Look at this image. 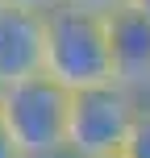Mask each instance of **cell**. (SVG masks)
I'll return each mask as SVG.
<instances>
[{
  "label": "cell",
  "mask_w": 150,
  "mask_h": 158,
  "mask_svg": "<svg viewBox=\"0 0 150 158\" xmlns=\"http://www.w3.org/2000/svg\"><path fill=\"white\" fill-rule=\"evenodd\" d=\"M0 112L8 121L21 158H46L67 150V112L71 92L50 75H29L0 87Z\"/></svg>",
  "instance_id": "obj_2"
},
{
  "label": "cell",
  "mask_w": 150,
  "mask_h": 158,
  "mask_svg": "<svg viewBox=\"0 0 150 158\" xmlns=\"http://www.w3.org/2000/svg\"><path fill=\"white\" fill-rule=\"evenodd\" d=\"M96 158H121V150H117V154H96Z\"/></svg>",
  "instance_id": "obj_12"
},
{
  "label": "cell",
  "mask_w": 150,
  "mask_h": 158,
  "mask_svg": "<svg viewBox=\"0 0 150 158\" xmlns=\"http://www.w3.org/2000/svg\"><path fill=\"white\" fill-rule=\"evenodd\" d=\"M42 42H46V17L0 0V87L42 75Z\"/></svg>",
  "instance_id": "obj_5"
},
{
  "label": "cell",
  "mask_w": 150,
  "mask_h": 158,
  "mask_svg": "<svg viewBox=\"0 0 150 158\" xmlns=\"http://www.w3.org/2000/svg\"><path fill=\"white\" fill-rule=\"evenodd\" d=\"M0 158H21V150H17V142H13V133H8L4 112H0Z\"/></svg>",
  "instance_id": "obj_7"
},
{
  "label": "cell",
  "mask_w": 150,
  "mask_h": 158,
  "mask_svg": "<svg viewBox=\"0 0 150 158\" xmlns=\"http://www.w3.org/2000/svg\"><path fill=\"white\" fill-rule=\"evenodd\" d=\"M46 158H75V154H71V150H63V154H46Z\"/></svg>",
  "instance_id": "obj_11"
},
{
  "label": "cell",
  "mask_w": 150,
  "mask_h": 158,
  "mask_svg": "<svg viewBox=\"0 0 150 158\" xmlns=\"http://www.w3.org/2000/svg\"><path fill=\"white\" fill-rule=\"evenodd\" d=\"M63 4H75V8H92V13H113L117 4H125V0H63Z\"/></svg>",
  "instance_id": "obj_9"
},
{
  "label": "cell",
  "mask_w": 150,
  "mask_h": 158,
  "mask_svg": "<svg viewBox=\"0 0 150 158\" xmlns=\"http://www.w3.org/2000/svg\"><path fill=\"white\" fill-rule=\"evenodd\" d=\"M42 75L63 83L67 92L113 79L109 50V17L92 8L58 4L46 13V42H42Z\"/></svg>",
  "instance_id": "obj_1"
},
{
  "label": "cell",
  "mask_w": 150,
  "mask_h": 158,
  "mask_svg": "<svg viewBox=\"0 0 150 158\" xmlns=\"http://www.w3.org/2000/svg\"><path fill=\"white\" fill-rule=\"evenodd\" d=\"M142 100L117 79L79 87L71 92V112H67V150L75 158H96V154H117L134 129Z\"/></svg>",
  "instance_id": "obj_3"
},
{
  "label": "cell",
  "mask_w": 150,
  "mask_h": 158,
  "mask_svg": "<svg viewBox=\"0 0 150 158\" xmlns=\"http://www.w3.org/2000/svg\"><path fill=\"white\" fill-rule=\"evenodd\" d=\"M109 17V50H113V79L129 92H150V17L129 4H117Z\"/></svg>",
  "instance_id": "obj_4"
},
{
  "label": "cell",
  "mask_w": 150,
  "mask_h": 158,
  "mask_svg": "<svg viewBox=\"0 0 150 158\" xmlns=\"http://www.w3.org/2000/svg\"><path fill=\"white\" fill-rule=\"evenodd\" d=\"M121 158H150V108L138 112L134 129H129L125 146H121Z\"/></svg>",
  "instance_id": "obj_6"
},
{
  "label": "cell",
  "mask_w": 150,
  "mask_h": 158,
  "mask_svg": "<svg viewBox=\"0 0 150 158\" xmlns=\"http://www.w3.org/2000/svg\"><path fill=\"white\" fill-rule=\"evenodd\" d=\"M125 4H129V8H138V13H146V17H150V0H125Z\"/></svg>",
  "instance_id": "obj_10"
},
{
  "label": "cell",
  "mask_w": 150,
  "mask_h": 158,
  "mask_svg": "<svg viewBox=\"0 0 150 158\" xmlns=\"http://www.w3.org/2000/svg\"><path fill=\"white\" fill-rule=\"evenodd\" d=\"M4 4H13V8H29V13H42V17H46L50 8H58L63 0H4Z\"/></svg>",
  "instance_id": "obj_8"
}]
</instances>
